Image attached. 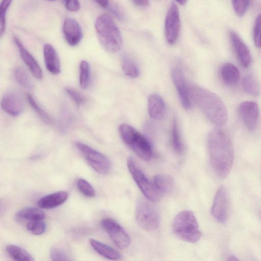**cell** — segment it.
Wrapping results in <instances>:
<instances>
[{
	"mask_svg": "<svg viewBox=\"0 0 261 261\" xmlns=\"http://www.w3.org/2000/svg\"><path fill=\"white\" fill-rule=\"evenodd\" d=\"M207 147L211 165L217 175L225 177L231 168L234 150L231 141L222 130L215 128L207 137Z\"/></svg>",
	"mask_w": 261,
	"mask_h": 261,
	"instance_id": "obj_1",
	"label": "cell"
},
{
	"mask_svg": "<svg viewBox=\"0 0 261 261\" xmlns=\"http://www.w3.org/2000/svg\"><path fill=\"white\" fill-rule=\"evenodd\" d=\"M191 100L194 101L213 123L223 125L227 120V109L215 93L195 84L189 85Z\"/></svg>",
	"mask_w": 261,
	"mask_h": 261,
	"instance_id": "obj_2",
	"label": "cell"
},
{
	"mask_svg": "<svg viewBox=\"0 0 261 261\" xmlns=\"http://www.w3.org/2000/svg\"><path fill=\"white\" fill-rule=\"evenodd\" d=\"M95 28L99 41L107 51L114 53L121 49L123 43L121 32L109 15H99L95 22Z\"/></svg>",
	"mask_w": 261,
	"mask_h": 261,
	"instance_id": "obj_3",
	"label": "cell"
},
{
	"mask_svg": "<svg viewBox=\"0 0 261 261\" xmlns=\"http://www.w3.org/2000/svg\"><path fill=\"white\" fill-rule=\"evenodd\" d=\"M172 229L180 239L189 243H196L199 240L201 233L197 219L192 212L184 210L175 217Z\"/></svg>",
	"mask_w": 261,
	"mask_h": 261,
	"instance_id": "obj_4",
	"label": "cell"
},
{
	"mask_svg": "<svg viewBox=\"0 0 261 261\" xmlns=\"http://www.w3.org/2000/svg\"><path fill=\"white\" fill-rule=\"evenodd\" d=\"M121 137L140 159L149 161L152 156V148L148 140L130 125L122 123L119 127Z\"/></svg>",
	"mask_w": 261,
	"mask_h": 261,
	"instance_id": "obj_5",
	"label": "cell"
},
{
	"mask_svg": "<svg viewBox=\"0 0 261 261\" xmlns=\"http://www.w3.org/2000/svg\"><path fill=\"white\" fill-rule=\"evenodd\" d=\"M127 165L134 180L146 198L152 202L159 201L161 193L148 179L132 158L127 159Z\"/></svg>",
	"mask_w": 261,
	"mask_h": 261,
	"instance_id": "obj_6",
	"label": "cell"
},
{
	"mask_svg": "<svg viewBox=\"0 0 261 261\" xmlns=\"http://www.w3.org/2000/svg\"><path fill=\"white\" fill-rule=\"evenodd\" d=\"M135 217L138 224L147 230L156 229L160 223V215L156 207L151 202L139 200L136 205Z\"/></svg>",
	"mask_w": 261,
	"mask_h": 261,
	"instance_id": "obj_7",
	"label": "cell"
},
{
	"mask_svg": "<svg viewBox=\"0 0 261 261\" xmlns=\"http://www.w3.org/2000/svg\"><path fill=\"white\" fill-rule=\"evenodd\" d=\"M76 147L89 165L97 172L106 174L111 169V162L103 154L81 142H76Z\"/></svg>",
	"mask_w": 261,
	"mask_h": 261,
	"instance_id": "obj_8",
	"label": "cell"
},
{
	"mask_svg": "<svg viewBox=\"0 0 261 261\" xmlns=\"http://www.w3.org/2000/svg\"><path fill=\"white\" fill-rule=\"evenodd\" d=\"M101 225L118 248L123 249L129 246L130 243L129 235L115 220L110 218H104L101 221Z\"/></svg>",
	"mask_w": 261,
	"mask_h": 261,
	"instance_id": "obj_9",
	"label": "cell"
},
{
	"mask_svg": "<svg viewBox=\"0 0 261 261\" xmlns=\"http://www.w3.org/2000/svg\"><path fill=\"white\" fill-rule=\"evenodd\" d=\"M180 28V20L177 6L172 3L167 12L165 21V35L167 42L174 44L178 38Z\"/></svg>",
	"mask_w": 261,
	"mask_h": 261,
	"instance_id": "obj_10",
	"label": "cell"
},
{
	"mask_svg": "<svg viewBox=\"0 0 261 261\" xmlns=\"http://www.w3.org/2000/svg\"><path fill=\"white\" fill-rule=\"evenodd\" d=\"M213 217L221 223H225L228 216V199L227 191L223 186H221L215 195L211 208Z\"/></svg>",
	"mask_w": 261,
	"mask_h": 261,
	"instance_id": "obj_11",
	"label": "cell"
},
{
	"mask_svg": "<svg viewBox=\"0 0 261 261\" xmlns=\"http://www.w3.org/2000/svg\"><path fill=\"white\" fill-rule=\"evenodd\" d=\"M171 75L182 106L186 109H190L191 107V100L189 85L186 83L182 71L180 68L174 67L172 70Z\"/></svg>",
	"mask_w": 261,
	"mask_h": 261,
	"instance_id": "obj_12",
	"label": "cell"
},
{
	"mask_svg": "<svg viewBox=\"0 0 261 261\" xmlns=\"http://www.w3.org/2000/svg\"><path fill=\"white\" fill-rule=\"evenodd\" d=\"M240 114L247 127L251 130L256 128L259 116V109L253 101H244L239 108Z\"/></svg>",
	"mask_w": 261,
	"mask_h": 261,
	"instance_id": "obj_13",
	"label": "cell"
},
{
	"mask_svg": "<svg viewBox=\"0 0 261 261\" xmlns=\"http://www.w3.org/2000/svg\"><path fill=\"white\" fill-rule=\"evenodd\" d=\"M1 107L12 116H18L23 112L24 103L21 97L14 92L6 93L1 100Z\"/></svg>",
	"mask_w": 261,
	"mask_h": 261,
	"instance_id": "obj_14",
	"label": "cell"
},
{
	"mask_svg": "<svg viewBox=\"0 0 261 261\" xmlns=\"http://www.w3.org/2000/svg\"><path fill=\"white\" fill-rule=\"evenodd\" d=\"M63 33L67 43L71 46L77 45L83 37L80 24L76 20L71 18H68L64 20Z\"/></svg>",
	"mask_w": 261,
	"mask_h": 261,
	"instance_id": "obj_15",
	"label": "cell"
},
{
	"mask_svg": "<svg viewBox=\"0 0 261 261\" xmlns=\"http://www.w3.org/2000/svg\"><path fill=\"white\" fill-rule=\"evenodd\" d=\"M229 36L240 62L244 67L247 68L251 62V56L247 46L234 31H231Z\"/></svg>",
	"mask_w": 261,
	"mask_h": 261,
	"instance_id": "obj_16",
	"label": "cell"
},
{
	"mask_svg": "<svg viewBox=\"0 0 261 261\" xmlns=\"http://www.w3.org/2000/svg\"><path fill=\"white\" fill-rule=\"evenodd\" d=\"M13 39L18 48L21 58L31 73L35 78L41 80L43 76L42 71L37 61L17 37L13 36Z\"/></svg>",
	"mask_w": 261,
	"mask_h": 261,
	"instance_id": "obj_17",
	"label": "cell"
},
{
	"mask_svg": "<svg viewBox=\"0 0 261 261\" xmlns=\"http://www.w3.org/2000/svg\"><path fill=\"white\" fill-rule=\"evenodd\" d=\"M43 55L45 66L47 70L53 74L60 72V62L55 48L50 44H45L43 47Z\"/></svg>",
	"mask_w": 261,
	"mask_h": 261,
	"instance_id": "obj_18",
	"label": "cell"
},
{
	"mask_svg": "<svg viewBox=\"0 0 261 261\" xmlns=\"http://www.w3.org/2000/svg\"><path fill=\"white\" fill-rule=\"evenodd\" d=\"M147 109L148 114L151 118L155 120H160L163 117L165 113V101L159 94H151L148 98Z\"/></svg>",
	"mask_w": 261,
	"mask_h": 261,
	"instance_id": "obj_19",
	"label": "cell"
},
{
	"mask_svg": "<svg viewBox=\"0 0 261 261\" xmlns=\"http://www.w3.org/2000/svg\"><path fill=\"white\" fill-rule=\"evenodd\" d=\"M67 198L66 192L58 191L41 198L38 201V205L42 208H53L63 204Z\"/></svg>",
	"mask_w": 261,
	"mask_h": 261,
	"instance_id": "obj_20",
	"label": "cell"
},
{
	"mask_svg": "<svg viewBox=\"0 0 261 261\" xmlns=\"http://www.w3.org/2000/svg\"><path fill=\"white\" fill-rule=\"evenodd\" d=\"M220 73L223 82L227 85H235L240 80L238 68L230 63L224 64L221 67Z\"/></svg>",
	"mask_w": 261,
	"mask_h": 261,
	"instance_id": "obj_21",
	"label": "cell"
},
{
	"mask_svg": "<svg viewBox=\"0 0 261 261\" xmlns=\"http://www.w3.org/2000/svg\"><path fill=\"white\" fill-rule=\"evenodd\" d=\"M90 243L93 248L100 255L111 260H118L121 255L118 251L94 239H90Z\"/></svg>",
	"mask_w": 261,
	"mask_h": 261,
	"instance_id": "obj_22",
	"label": "cell"
},
{
	"mask_svg": "<svg viewBox=\"0 0 261 261\" xmlns=\"http://www.w3.org/2000/svg\"><path fill=\"white\" fill-rule=\"evenodd\" d=\"M16 218L19 220H43L45 218V214L38 208L28 207L18 211L16 214Z\"/></svg>",
	"mask_w": 261,
	"mask_h": 261,
	"instance_id": "obj_23",
	"label": "cell"
},
{
	"mask_svg": "<svg viewBox=\"0 0 261 261\" xmlns=\"http://www.w3.org/2000/svg\"><path fill=\"white\" fill-rule=\"evenodd\" d=\"M153 181L154 185L161 193H169L172 191L173 179L168 175L158 174L154 176Z\"/></svg>",
	"mask_w": 261,
	"mask_h": 261,
	"instance_id": "obj_24",
	"label": "cell"
},
{
	"mask_svg": "<svg viewBox=\"0 0 261 261\" xmlns=\"http://www.w3.org/2000/svg\"><path fill=\"white\" fill-rule=\"evenodd\" d=\"M6 251L13 259L16 260L32 261V256L24 249L15 245H9L6 247Z\"/></svg>",
	"mask_w": 261,
	"mask_h": 261,
	"instance_id": "obj_25",
	"label": "cell"
},
{
	"mask_svg": "<svg viewBox=\"0 0 261 261\" xmlns=\"http://www.w3.org/2000/svg\"><path fill=\"white\" fill-rule=\"evenodd\" d=\"M242 86L244 90L251 95L257 96L260 93V87L258 82L251 75H247L244 77Z\"/></svg>",
	"mask_w": 261,
	"mask_h": 261,
	"instance_id": "obj_26",
	"label": "cell"
},
{
	"mask_svg": "<svg viewBox=\"0 0 261 261\" xmlns=\"http://www.w3.org/2000/svg\"><path fill=\"white\" fill-rule=\"evenodd\" d=\"M80 85L82 89H87L90 83V68L86 61H82L80 65Z\"/></svg>",
	"mask_w": 261,
	"mask_h": 261,
	"instance_id": "obj_27",
	"label": "cell"
},
{
	"mask_svg": "<svg viewBox=\"0 0 261 261\" xmlns=\"http://www.w3.org/2000/svg\"><path fill=\"white\" fill-rule=\"evenodd\" d=\"M171 141L175 151L178 154H181L184 150V146L181 140L179 130L177 121L174 119L172 127Z\"/></svg>",
	"mask_w": 261,
	"mask_h": 261,
	"instance_id": "obj_28",
	"label": "cell"
},
{
	"mask_svg": "<svg viewBox=\"0 0 261 261\" xmlns=\"http://www.w3.org/2000/svg\"><path fill=\"white\" fill-rule=\"evenodd\" d=\"M122 68L124 74L130 77L136 78L140 74V71L137 65L126 56L122 59Z\"/></svg>",
	"mask_w": 261,
	"mask_h": 261,
	"instance_id": "obj_29",
	"label": "cell"
},
{
	"mask_svg": "<svg viewBox=\"0 0 261 261\" xmlns=\"http://www.w3.org/2000/svg\"><path fill=\"white\" fill-rule=\"evenodd\" d=\"M15 77L17 82L23 88L31 89L32 81L27 72L22 68H17L15 71Z\"/></svg>",
	"mask_w": 261,
	"mask_h": 261,
	"instance_id": "obj_30",
	"label": "cell"
},
{
	"mask_svg": "<svg viewBox=\"0 0 261 261\" xmlns=\"http://www.w3.org/2000/svg\"><path fill=\"white\" fill-rule=\"evenodd\" d=\"M27 99L31 107L37 113V114L47 123L51 122V119L49 116L38 105L34 97L30 94H27Z\"/></svg>",
	"mask_w": 261,
	"mask_h": 261,
	"instance_id": "obj_31",
	"label": "cell"
},
{
	"mask_svg": "<svg viewBox=\"0 0 261 261\" xmlns=\"http://www.w3.org/2000/svg\"><path fill=\"white\" fill-rule=\"evenodd\" d=\"M46 224L42 220L29 221L27 224L28 230L36 235L43 233L46 230Z\"/></svg>",
	"mask_w": 261,
	"mask_h": 261,
	"instance_id": "obj_32",
	"label": "cell"
},
{
	"mask_svg": "<svg viewBox=\"0 0 261 261\" xmlns=\"http://www.w3.org/2000/svg\"><path fill=\"white\" fill-rule=\"evenodd\" d=\"M12 0H2L0 7V35L2 36L6 28V16Z\"/></svg>",
	"mask_w": 261,
	"mask_h": 261,
	"instance_id": "obj_33",
	"label": "cell"
},
{
	"mask_svg": "<svg viewBox=\"0 0 261 261\" xmlns=\"http://www.w3.org/2000/svg\"><path fill=\"white\" fill-rule=\"evenodd\" d=\"M77 186L80 192L85 196L94 197L95 195V191L92 186L84 179H79L77 182Z\"/></svg>",
	"mask_w": 261,
	"mask_h": 261,
	"instance_id": "obj_34",
	"label": "cell"
},
{
	"mask_svg": "<svg viewBox=\"0 0 261 261\" xmlns=\"http://www.w3.org/2000/svg\"><path fill=\"white\" fill-rule=\"evenodd\" d=\"M251 0H232V4L236 13L243 16L247 10Z\"/></svg>",
	"mask_w": 261,
	"mask_h": 261,
	"instance_id": "obj_35",
	"label": "cell"
},
{
	"mask_svg": "<svg viewBox=\"0 0 261 261\" xmlns=\"http://www.w3.org/2000/svg\"><path fill=\"white\" fill-rule=\"evenodd\" d=\"M253 40L255 45L261 48V13L256 17L253 28Z\"/></svg>",
	"mask_w": 261,
	"mask_h": 261,
	"instance_id": "obj_36",
	"label": "cell"
},
{
	"mask_svg": "<svg viewBox=\"0 0 261 261\" xmlns=\"http://www.w3.org/2000/svg\"><path fill=\"white\" fill-rule=\"evenodd\" d=\"M50 256L53 260H70L67 254L62 249L53 247L50 250Z\"/></svg>",
	"mask_w": 261,
	"mask_h": 261,
	"instance_id": "obj_37",
	"label": "cell"
},
{
	"mask_svg": "<svg viewBox=\"0 0 261 261\" xmlns=\"http://www.w3.org/2000/svg\"><path fill=\"white\" fill-rule=\"evenodd\" d=\"M66 91L77 106H80L85 102L84 97L76 90L71 88H66Z\"/></svg>",
	"mask_w": 261,
	"mask_h": 261,
	"instance_id": "obj_38",
	"label": "cell"
},
{
	"mask_svg": "<svg viewBox=\"0 0 261 261\" xmlns=\"http://www.w3.org/2000/svg\"><path fill=\"white\" fill-rule=\"evenodd\" d=\"M66 9L71 12H76L80 9L81 6L79 0H63Z\"/></svg>",
	"mask_w": 261,
	"mask_h": 261,
	"instance_id": "obj_39",
	"label": "cell"
},
{
	"mask_svg": "<svg viewBox=\"0 0 261 261\" xmlns=\"http://www.w3.org/2000/svg\"><path fill=\"white\" fill-rule=\"evenodd\" d=\"M110 10L111 13L119 20L123 19V13L119 7L114 5L110 7Z\"/></svg>",
	"mask_w": 261,
	"mask_h": 261,
	"instance_id": "obj_40",
	"label": "cell"
},
{
	"mask_svg": "<svg viewBox=\"0 0 261 261\" xmlns=\"http://www.w3.org/2000/svg\"><path fill=\"white\" fill-rule=\"evenodd\" d=\"M137 5L141 7H146L148 5V0H132Z\"/></svg>",
	"mask_w": 261,
	"mask_h": 261,
	"instance_id": "obj_41",
	"label": "cell"
},
{
	"mask_svg": "<svg viewBox=\"0 0 261 261\" xmlns=\"http://www.w3.org/2000/svg\"><path fill=\"white\" fill-rule=\"evenodd\" d=\"M96 3H97L101 7L106 8L109 5V0H94Z\"/></svg>",
	"mask_w": 261,
	"mask_h": 261,
	"instance_id": "obj_42",
	"label": "cell"
},
{
	"mask_svg": "<svg viewBox=\"0 0 261 261\" xmlns=\"http://www.w3.org/2000/svg\"><path fill=\"white\" fill-rule=\"evenodd\" d=\"M177 2H178L180 5H185L187 0H175Z\"/></svg>",
	"mask_w": 261,
	"mask_h": 261,
	"instance_id": "obj_43",
	"label": "cell"
},
{
	"mask_svg": "<svg viewBox=\"0 0 261 261\" xmlns=\"http://www.w3.org/2000/svg\"><path fill=\"white\" fill-rule=\"evenodd\" d=\"M229 260H238L237 258L233 255H231L229 257V258H228Z\"/></svg>",
	"mask_w": 261,
	"mask_h": 261,
	"instance_id": "obj_44",
	"label": "cell"
},
{
	"mask_svg": "<svg viewBox=\"0 0 261 261\" xmlns=\"http://www.w3.org/2000/svg\"><path fill=\"white\" fill-rule=\"evenodd\" d=\"M48 1H55V0H48Z\"/></svg>",
	"mask_w": 261,
	"mask_h": 261,
	"instance_id": "obj_45",
	"label": "cell"
}]
</instances>
